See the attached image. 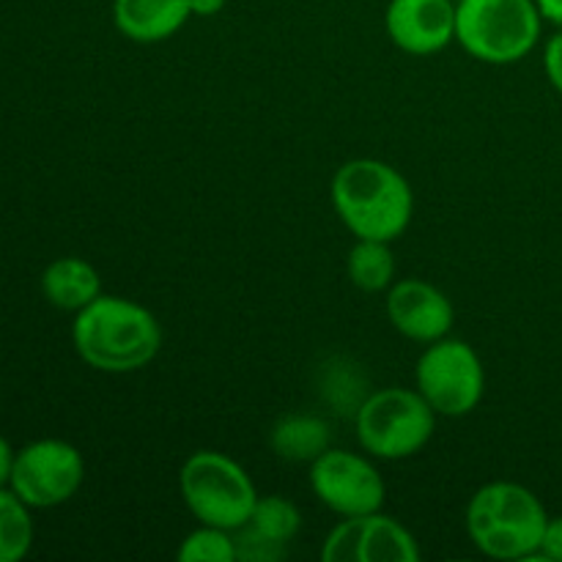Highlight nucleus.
Returning a JSON list of instances; mask_svg holds the SVG:
<instances>
[{
  "label": "nucleus",
  "instance_id": "f257e3e1",
  "mask_svg": "<svg viewBox=\"0 0 562 562\" xmlns=\"http://www.w3.org/2000/svg\"><path fill=\"white\" fill-rule=\"evenodd\" d=\"M71 340L80 360L93 371L132 373L159 355L162 329L148 307L102 294L75 313Z\"/></svg>",
  "mask_w": 562,
  "mask_h": 562
},
{
  "label": "nucleus",
  "instance_id": "f03ea898",
  "mask_svg": "<svg viewBox=\"0 0 562 562\" xmlns=\"http://www.w3.org/2000/svg\"><path fill=\"white\" fill-rule=\"evenodd\" d=\"M338 217L357 239L395 241L412 223L415 192L409 181L382 159H351L333 179Z\"/></svg>",
  "mask_w": 562,
  "mask_h": 562
},
{
  "label": "nucleus",
  "instance_id": "7ed1b4c3",
  "mask_svg": "<svg viewBox=\"0 0 562 562\" xmlns=\"http://www.w3.org/2000/svg\"><path fill=\"white\" fill-rule=\"evenodd\" d=\"M547 510L530 488L497 481L483 486L467 508V532L486 558L530 560L541 549Z\"/></svg>",
  "mask_w": 562,
  "mask_h": 562
},
{
  "label": "nucleus",
  "instance_id": "20e7f679",
  "mask_svg": "<svg viewBox=\"0 0 562 562\" xmlns=\"http://www.w3.org/2000/svg\"><path fill=\"white\" fill-rule=\"evenodd\" d=\"M541 20L536 0H459L456 38L483 64H516L538 44Z\"/></svg>",
  "mask_w": 562,
  "mask_h": 562
},
{
  "label": "nucleus",
  "instance_id": "39448f33",
  "mask_svg": "<svg viewBox=\"0 0 562 562\" xmlns=\"http://www.w3.org/2000/svg\"><path fill=\"white\" fill-rule=\"evenodd\" d=\"M181 497L201 525L239 530L258 503L245 467L217 450H198L184 461L179 475Z\"/></svg>",
  "mask_w": 562,
  "mask_h": 562
},
{
  "label": "nucleus",
  "instance_id": "423d86ee",
  "mask_svg": "<svg viewBox=\"0 0 562 562\" xmlns=\"http://www.w3.org/2000/svg\"><path fill=\"white\" fill-rule=\"evenodd\" d=\"M437 417L417 390L384 387L368 395L357 409V437L373 459L401 461L431 442Z\"/></svg>",
  "mask_w": 562,
  "mask_h": 562
},
{
  "label": "nucleus",
  "instance_id": "0eeeda50",
  "mask_svg": "<svg viewBox=\"0 0 562 562\" xmlns=\"http://www.w3.org/2000/svg\"><path fill=\"white\" fill-rule=\"evenodd\" d=\"M417 393L437 415L464 417L481 404L486 393V371L470 344L442 338L428 344L417 362Z\"/></svg>",
  "mask_w": 562,
  "mask_h": 562
},
{
  "label": "nucleus",
  "instance_id": "6e6552de",
  "mask_svg": "<svg viewBox=\"0 0 562 562\" xmlns=\"http://www.w3.org/2000/svg\"><path fill=\"white\" fill-rule=\"evenodd\" d=\"M86 461L75 445L64 439H38L14 456L9 488L27 508H55L80 492Z\"/></svg>",
  "mask_w": 562,
  "mask_h": 562
},
{
  "label": "nucleus",
  "instance_id": "1a4fd4ad",
  "mask_svg": "<svg viewBox=\"0 0 562 562\" xmlns=\"http://www.w3.org/2000/svg\"><path fill=\"white\" fill-rule=\"evenodd\" d=\"M311 488L333 514L366 516L384 505V481L376 467L360 453L329 448L311 464Z\"/></svg>",
  "mask_w": 562,
  "mask_h": 562
},
{
  "label": "nucleus",
  "instance_id": "9d476101",
  "mask_svg": "<svg viewBox=\"0 0 562 562\" xmlns=\"http://www.w3.org/2000/svg\"><path fill=\"white\" fill-rule=\"evenodd\" d=\"M324 562H417L420 547L401 521L384 514L349 516L327 536Z\"/></svg>",
  "mask_w": 562,
  "mask_h": 562
},
{
  "label": "nucleus",
  "instance_id": "9b49d317",
  "mask_svg": "<svg viewBox=\"0 0 562 562\" xmlns=\"http://www.w3.org/2000/svg\"><path fill=\"white\" fill-rule=\"evenodd\" d=\"M387 318L404 338L434 344L448 338L456 322V307L445 291L428 280L406 278L387 289Z\"/></svg>",
  "mask_w": 562,
  "mask_h": 562
},
{
  "label": "nucleus",
  "instance_id": "f8f14e48",
  "mask_svg": "<svg viewBox=\"0 0 562 562\" xmlns=\"http://www.w3.org/2000/svg\"><path fill=\"white\" fill-rule=\"evenodd\" d=\"M387 36L409 55H434L456 38L453 0H390Z\"/></svg>",
  "mask_w": 562,
  "mask_h": 562
},
{
  "label": "nucleus",
  "instance_id": "ddd939ff",
  "mask_svg": "<svg viewBox=\"0 0 562 562\" xmlns=\"http://www.w3.org/2000/svg\"><path fill=\"white\" fill-rule=\"evenodd\" d=\"M302 516L291 499L269 494L258 497L247 525L234 530L236 560L272 562L285 554V547L300 536Z\"/></svg>",
  "mask_w": 562,
  "mask_h": 562
},
{
  "label": "nucleus",
  "instance_id": "4468645a",
  "mask_svg": "<svg viewBox=\"0 0 562 562\" xmlns=\"http://www.w3.org/2000/svg\"><path fill=\"white\" fill-rule=\"evenodd\" d=\"M192 16L190 0H115L113 22L121 36L137 44H157L176 36Z\"/></svg>",
  "mask_w": 562,
  "mask_h": 562
},
{
  "label": "nucleus",
  "instance_id": "2eb2a0df",
  "mask_svg": "<svg viewBox=\"0 0 562 562\" xmlns=\"http://www.w3.org/2000/svg\"><path fill=\"white\" fill-rule=\"evenodd\" d=\"M42 291L49 305L58 311H82L97 296H102V278L88 261L77 256L55 258L42 274Z\"/></svg>",
  "mask_w": 562,
  "mask_h": 562
},
{
  "label": "nucleus",
  "instance_id": "dca6fc26",
  "mask_svg": "<svg viewBox=\"0 0 562 562\" xmlns=\"http://www.w3.org/2000/svg\"><path fill=\"white\" fill-rule=\"evenodd\" d=\"M272 448L280 459L313 464L329 450V426L313 415H285L272 431Z\"/></svg>",
  "mask_w": 562,
  "mask_h": 562
},
{
  "label": "nucleus",
  "instance_id": "f3484780",
  "mask_svg": "<svg viewBox=\"0 0 562 562\" xmlns=\"http://www.w3.org/2000/svg\"><path fill=\"white\" fill-rule=\"evenodd\" d=\"M349 280L360 291L376 294L393 285L395 278V258L390 250V241L376 239H357V245L349 252Z\"/></svg>",
  "mask_w": 562,
  "mask_h": 562
},
{
  "label": "nucleus",
  "instance_id": "a211bd4d",
  "mask_svg": "<svg viewBox=\"0 0 562 562\" xmlns=\"http://www.w3.org/2000/svg\"><path fill=\"white\" fill-rule=\"evenodd\" d=\"M11 488H0V562H20L31 552L33 521Z\"/></svg>",
  "mask_w": 562,
  "mask_h": 562
},
{
  "label": "nucleus",
  "instance_id": "6ab92c4d",
  "mask_svg": "<svg viewBox=\"0 0 562 562\" xmlns=\"http://www.w3.org/2000/svg\"><path fill=\"white\" fill-rule=\"evenodd\" d=\"M181 562H234L236 560V541L231 530L201 525L195 532L181 541L179 547Z\"/></svg>",
  "mask_w": 562,
  "mask_h": 562
},
{
  "label": "nucleus",
  "instance_id": "aec40b11",
  "mask_svg": "<svg viewBox=\"0 0 562 562\" xmlns=\"http://www.w3.org/2000/svg\"><path fill=\"white\" fill-rule=\"evenodd\" d=\"M538 558L549 562H562V516L560 519L547 521V530H543Z\"/></svg>",
  "mask_w": 562,
  "mask_h": 562
},
{
  "label": "nucleus",
  "instance_id": "412c9836",
  "mask_svg": "<svg viewBox=\"0 0 562 562\" xmlns=\"http://www.w3.org/2000/svg\"><path fill=\"white\" fill-rule=\"evenodd\" d=\"M543 66H547V75L552 80V86L562 93V33L547 44V58H543Z\"/></svg>",
  "mask_w": 562,
  "mask_h": 562
},
{
  "label": "nucleus",
  "instance_id": "4be33fe9",
  "mask_svg": "<svg viewBox=\"0 0 562 562\" xmlns=\"http://www.w3.org/2000/svg\"><path fill=\"white\" fill-rule=\"evenodd\" d=\"M14 448L9 445V439L0 437V488L9 486L11 470H14Z\"/></svg>",
  "mask_w": 562,
  "mask_h": 562
},
{
  "label": "nucleus",
  "instance_id": "5701e85b",
  "mask_svg": "<svg viewBox=\"0 0 562 562\" xmlns=\"http://www.w3.org/2000/svg\"><path fill=\"white\" fill-rule=\"evenodd\" d=\"M190 5L195 16H214L225 9V0H190Z\"/></svg>",
  "mask_w": 562,
  "mask_h": 562
},
{
  "label": "nucleus",
  "instance_id": "b1692460",
  "mask_svg": "<svg viewBox=\"0 0 562 562\" xmlns=\"http://www.w3.org/2000/svg\"><path fill=\"white\" fill-rule=\"evenodd\" d=\"M541 16H547L549 22H558L562 25V0H536Z\"/></svg>",
  "mask_w": 562,
  "mask_h": 562
}]
</instances>
